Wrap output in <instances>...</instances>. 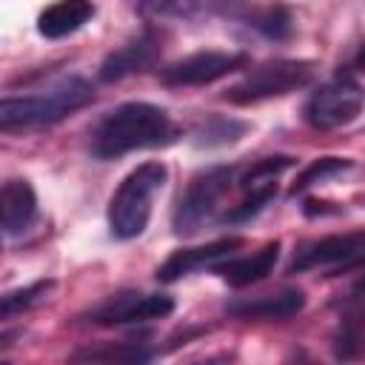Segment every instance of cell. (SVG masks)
Wrapping results in <instances>:
<instances>
[{"label": "cell", "instance_id": "cell-21", "mask_svg": "<svg viewBox=\"0 0 365 365\" xmlns=\"http://www.w3.org/2000/svg\"><path fill=\"white\" fill-rule=\"evenodd\" d=\"M154 356V351L143 348V345H111V348H88V351H77L71 354V359H88V362H148Z\"/></svg>", "mask_w": 365, "mask_h": 365}, {"label": "cell", "instance_id": "cell-12", "mask_svg": "<svg viewBox=\"0 0 365 365\" xmlns=\"http://www.w3.org/2000/svg\"><path fill=\"white\" fill-rule=\"evenodd\" d=\"M242 245V237H222V240H214L208 245H197V248H180L174 251L160 268H157V279L160 282H177L180 277L197 271V268H205V265H214L217 259L228 257L231 251H237Z\"/></svg>", "mask_w": 365, "mask_h": 365}, {"label": "cell", "instance_id": "cell-15", "mask_svg": "<svg viewBox=\"0 0 365 365\" xmlns=\"http://www.w3.org/2000/svg\"><path fill=\"white\" fill-rule=\"evenodd\" d=\"M277 259H279V242L274 240V242H265L259 251H254V254H248V257H234V259H225V262L211 265V268H214V274H220L228 285L245 288V285H254V282L265 279V277L274 271Z\"/></svg>", "mask_w": 365, "mask_h": 365}, {"label": "cell", "instance_id": "cell-17", "mask_svg": "<svg viewBox=\"0 0 365 365\" xmlns=\"http://www.w3.org/2000/svg\"><path fill=\"white\" fill-rule=\"evenodd\" d=\"M248 131V123L225 117V114H208L205 120H200L191 131V143L200 148H217V145H228L237 143L242 134Z\"/></svg>", "mask_w": 365, "mask_h": 365}, {"label": "cell", "instance_id": "cell-1", "mask_svg": "<svg viewBox=\"0 0 365 365\" xmlns=\"http://www.w3.org/2000/svg\"><path fill=\"white\" fill-rule=\"evenodd\" d=\"M177 137L165 108L143 100L123 103L106 111L91 128V154L97 160H114L140 148L168 145Z\"/></svg>", "mask_w": 365, "mask_h": 365}, {"label": "cell", "instance_id": "cell-4", "mask_svg": "<svg viewBox=\"0 0 365 365\" xmlns=\"http://www.w3.org/2000/svg\"><path fill=\"white\" fill-rule=\"evenodd\" d=\"M317 68L311 60H268L251 68L240 83H234L222 100L234 106H251L268 97H282L297 88H305L314 80Z\"/></svg>", "mask_w": 365, "mask_h": 365}, {"label": "cell", "instance_id": "cell-23", "mask_svg": "<svg viewBox=\"0 0 365 365\" xmlns=\"http://www.w3.org/2000/svg\"><path fill=\"white\" fill-rule=\"evenodd\" d=\"M297 160L294 157H285V154H277V157H265V160H257L242 177H240V185L242 188H257V185H268L274 182L282 171H288Z\"/></svg>", "mask_w": 365, "mask_h": 365}, {"label": "cell", "instance_id": "cell-18", "mask_svg": "<svg viewBox=\"0 0 365 365\" xmlns=\"http://www.w3.org/2000/svg\"><path fill=\"white\" fill-rule=\"evenodd\" d=\"M248 26L254 31H259L262 37L268 40H285L294 29V20H291V11L285 6H265V9H257L251 14H245Z\"/></svg>", "mask_w": 365, "mask_h": 365}, {"label": "cell", "instance_id": "cell-19", "mask_svg": "<svg viewBox=\"0 0 365 365\" xmlns=\"http://www.w3.org/2000/svg\"><path fill=\"white\" fill-rule=\"evenodd\" d=\"M51 288H54L51 279H37V282H31V285H26V288H17V291L3 294V299H0V317H3V319H11V317H17V314H23V311L37 308V305L48 297Z\"/></svg>", "mask_w": 365, "mask_h": 365}, {"label": "cell", "instance_id": "cell-20", "mask_svg": "<svg viewBox=\"0 0 365 365\" xmlns=\"http://www.w3.org/2000/svg\"><path fill=\"white\" fill-rule=\"evenodd\" d=\"M348 168H351V160H342V157H319V160L308 163L297 174L294 185H291V194H299V191H305V188H311L317 182H325V180H331V177H336V174H342Z\"/></svg>", "mask_w": 365, "mask_h": 365}, {"label": "cell", "instance_id": "cell-22", "mask_svg": "<svg viewBox=\"0 0 365 365\" xmlns=\"http://www.w3.org/2000/svg\"><path fill=\"white\" fill-rule=\"evenodd\" d=\"M362 339H365V314L362 311L348 314L339 322V331H336V339H334V354L339 359H351L362 348Z\"/></svg>", "mask_w": 365, "mask_h": 365}, {"label": "cell", "instance_id": "cell-24", "mask_svg": "<svg viewBox=\"0 0 365 365\" xmlns=\"http://www.w3.org/2000/svg\"><path fill=\"white\" fill-rule=\"evenodd\" d=\"M274 194H277V182L257 185V188H245V200H242L240 205H234V208L225 214V220H228V222H242V220L259 214V211L274 200Z\"/></svg>", "mask_w": 365, "mask_h": 365}, {"label": "cell", "instance_id": "cell-25", "mask_svg": "<svg viewBox=\"0 0 365 365\" xmlns=\"http://www.w3.org/2000/svg\"><path fill=\"white\" fill-rule=\"evenodd\" d=\"M356 288H359V291H365V277L359 279V285H356Z\"/></svg>", "mask_w": 365, "mask_h": 365}, {"label": "cell", "instance_id": "cell-7", "mask_svg": "<svg viewBox=\"0 0 365 365\" xmlns=\"http://www.w3.org/2000/svg\"><path fill=\"white\" fill-rule=\"evenodd\" d=\"M242 66H248V57L242 51H194L160 68V83L168 88L208 86V83H217L220 77H228L231 71Z\"/></svg>", "mask_w": 365, "mask_h": 365}, {"label": "cell", "instance_id": "cell-2", "mask_svg": "<svg viewBox=\"0 0 365 365\" xmlns=\"http://www.w3.org/2000/svg\"><path fill=\"white\" fill-rule=\"evenodd\" d=\"M94 100V88L86 77L68 74L54 80L48 88L23 94V97H6L0 103V128L14 131V128H40V125H54L66 120L68 114L86 108Z\"/></svg>", "mask_w": 365, "mask_h": 365}, {"label": "cell", "instance_id": "cell-5", "mask_svg": "<svg viewBox=\"0 0 365 365\" xmlns=\"http://www.w3.org/2000/svg\"><path fill=\"white\" fill-rule=\"evenodd\" d=\"M365 106V91L351 74H336L322 83L305 103V123L317 131H331L354 123Z\"/></svg>", "mask_w": 365, "mask_h": 365}, {"label": "cell", "instance_id": "cell-6", "mask_svg": "<svg viewBox=\"0 0 365 365\" xmlns=\"http://www.w3.org/2000/svg\"><path fill=\"white\" fill-rule=\"evenodd\" d=\"M234 174L237 171L231 165H217V168H208L205 174L194 177L174 208V231L182 237L197 234L214 217L220 200L228 194Z\"/></svg>", "mask_w": 365, "mask_h": 365}, {"label": "cell", "instance_id": "cell-9", "mask_svg": "<svg viewBox=\"0 0 365 365\" xmlns=\"http://www.w3.org/2000/svg\"><path fill=\"white\" fill-rule=\"evenodd\" d=\"M174 311V299L168 294H140L125 291L91 311V322L97 325H131V322H151L163 319Z\"/></svg>", "mask_w": 365, "mask_h": 365}, {"label": "cell", "instance_id": "cell-16", "mask_svg": "<svg viewBox=\"0 0 365 365\" xmlns=\"http://www.w3.org/2000/svg\"><path fill=\"white\" fill-rule=\"evenodd\" d=\"M94 14H97V9L91 0H57L40 11L37 31L46 40H60V37H68L77 29H83Z\"/></svg>", "mask_w": 365, "mask_h": 365}, {"label": "cell", "instance_id": "cell-13", "mask_svg": "<svg viewBox=\"0 0 365 365\" xmlns=\"http://www.w3.org/2000/svg\"><path fill=\"white\" fill-rule=\"evenodd\" d=\"M37 217V194L29 180H6L0 191V225L6 237H20Z\"/></svg>", "mask_w": 365, "mask_h": 365}, {"label": "cell", "instance_id": "cell-14", "mask_svg": "<svg viewBox=\"0 0 365 365\" xmlns=\"http://www.w3.org/2000/svg\"><path fill=\"white\" fill-rule=\"evenodd\" d=\"M302 308H305V294L299 288H282L277 294L237 299L228 305V314L240 319H291Z\"/></svg>", "mask_w": 365, "mask_h": 365}, {"label": "cell", "instance_id": "cell-10", "mask_svg": "<svg viewBox=\"0 0 365 365\" xmlns=\"http://www.w3.org/2000/svg\"><path fill=\"white\" fill-rule=\"evenodd\" d=\"M362 251H365V231H362V228L345 231V234H331V237L305 242V245L294 254L288 271H291V274H302V271H311V268L348 262V259H356Z\"/></svg>", "mask_w": 365, "mask_h": 365}, {"label": "cell", "instance_id": "cell-3", "mask_svg": "<svg viewBox=\"0 0 365 365\" xmlns=\"http://www.w3.org/2000/svg\"><path fill=\"white\" fill-rule=\"evenodd\" d=\"M168 168L163 163H143L123 177L108 200V228L117 240H134L151 220V202L165 185Z\"/></svg>", "mask_w": 365, "mask_h": 365}, {"label": "cell", "instance_id": "cell-11", "mask_svg": "<svg viewBox=\"0 0 365 365\" xmlns=\"http://www.w3.org/2000/svg\"><path fill=\"white\" fill-rule=\"evenodd\" d=\"M160 51H163V37L154 29H145L140 37H134L125 46L114 48L100 63V80L103 83H117V80H125L128 74L145 71V68H151L157 63Z\"/></svg>", "mask_w": 365, "mask_h": 365}, {"label": "cell", "instance_id": "cell-8", "mask_svg": "<svg viewBox=\"0 0 365 365\" xmlns=\"http://www.w3.org/2000/svg\"><path fill=\"white\" fill-rule=\"evenodd\" d=\"M248 0H140L137 14L148 23H200L214 17H245Z\"/></svg>", "mask_w": 365, "mask_h": 365}]
</instances>
